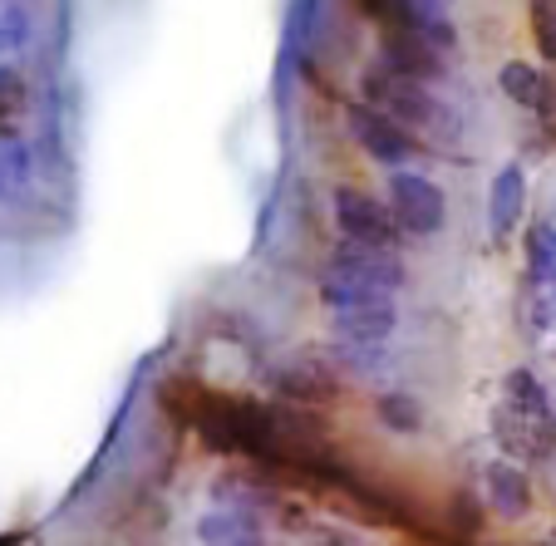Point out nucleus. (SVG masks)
<instances>
[{
    "instance_id": "obj_5",
    "label": "nucleus",
    "mask_w": 556,
    "mask_h": 546,
    "mask_svg": "<svg viewBox=\"0 0 556 546\" xmlns=\"http://www.w3.org/2000/svg\"><path fill=\"white\" fill-rule=\"evenodd\" d=\"M493 439L507 458L517 462H546L556 453V419L552 414L517 409L513 399L493 404Z\"/></svg>"
},
{
    "instance_id": "obj_17",
    "label": "nucleus",
    "mask_w": 556,
    "mask_h": 546,
    "mask_svg": "<svg viewBox=\"0 0 556 546\" xmlns=\"http://www.w3.org/2000/svg\"><path fill=\"white\" fill-rule=\"evenodd\" d=\"M330 359H336V369H350V374H375V369L389 365L384 350H379V345H359V340H336Z\"/></svg>"
},
{
    "instance_id": "obj_20",
    "label": "nucleus",
    "mask_w": 556,
    "mask_h": 546,
    "mask_svg": "<svg viewBox=\"0 0 556 546\" xmlns=\"http://www.w3.org/2000/svg\"><path fill=\"white\" fill-rule=\"evenodd\" d=\"M15 99H21V79H15L11 69H0V114H5Z\"/></svg>"
},
{
    "instance_id": "obj_4",
    "label": "nucleus",
    "mask_w": 556,
    "mask_h": 546,
    "mask_svg": "<svg viewBox=\"0 0 556 546\" xmlns=\"http://www.w3.org/2000/svg\"><path fill=\"white\" fill-rule=\"evenodd\" d=\"M345 128L369 158L384 163V168H409V158L419 153V138H414L400 118H389L384 109H375L369 99H359V104L345 109Z\"/></svg>"
},
{
    "instance_id": "obj_11",
    "label": "nucleus",
    "mask_w": 556,
    "mask_h": 546,
    "mask_svg": "<svg viewBox=\"0 0 556 546\" xmlns=\"http://www.w3.org/2000/svg\"><path fill=\"white\" fill-rule=\"evenodd\" d=\"M483 493H488V507H493L503 522H517V517L532 512V478H527V468L517 458L488 462Z\"/></svg>"
},
{
    "instance_id": "obj_6",
    "label": "nucleus",
    "mask_w": 556,
    "mask_h": 546,
    "mask_svg": "<svg viewBox=\"0 0 556 546\" xmlns=\"http://www.w3.org/2000/svg\"><path fill=\"white\" fill-rule=\"evenodd\" d=\"M336 227H340V237L369 242V246H400V237H404V227L389 212V198L379 202L365 188H350V182L336 188Z\"/></svg>"
},
{
    "instance_id": "obj_15",
    "label": "nucleus",
    "mask_w": 556,
    "mask_h": 546,
    "mask_svg": "<svg viewBox=\"0 0 556 546\" xmlns=\"http://www.w3.org/2000/svg\"><path fill=\"white\" fill-rule=\"evenodd\" d=\"M375 419L384 423L389 433H419L424 429V404L414 399V394H404V389H389V394L375 399Z\"/></svg>"
},
{
    "instance_id": "obj_18",
    "label": "nucleus",
    "mask_w": 556,
    "mask_h": 546,
    "mask_svg": "<svg viewBox=\"0 0 556 546\" xmlns=\"http://www.w3.org/2000/svg\"><path fill=\"white\" fill-rule=\"evenodd\" d=\"M532 35L546 60H556V0H532Z\"/></svg>"
},
{
    "instance_id": "obj_21",
    "label": "nucleus",
    "mask_w": 556,
    "mask_h": 546,
    "mask_svg": "<svg viewBox=\"0 0 556 546\" xmlns=\"http://www.w3.org/2000/svg\"><path fill=\"white\" fill-rule=\"evenodd\" d=\"M424 5H433V11H448L453 0H424Z\"/></svg>"
},
{
    "instance_id": "obj_12",
    "label": "nucleus",
    "mask_w": 556,
    "mask_h": 546,
    "mask_svg": "<svg viewBox=\"0 0 556 546\" xmlns=\"http://www.w3.org/2000/svg\"><path fill=\"white\" fill-rule=\"evenodd\" d=\"M198 542L202 546H266V526L252 507L227 503L198 522Z\"/></svg>"
},
{
    "instance_id": "obj_1",
    "label": "nucleus",
    "mask_w": 556,
    "mask_h": 546,
    "mask_svg": "<svg viewBox=\"0 0 556 546\" xmlns=\"http://www.w3.org/2000/svg\"><path fill=\"white\" fill-rule=\"evenodd\" d=\"M359 89H365L369 104L384 109L389 118H400L409 134L429 138L433 148H458L463 114L433 85H424V79H409V74H394V69H384V64H375V69H365Z\"/></svg>"
},
{
    "instance_id": "obj_13",
    "label": "nucleus",
    "mask_w": 556,
    "mask_h": 546,
    "mask_svg": "<svg viewBox=\"0 0 556 546\" xmlns=\"http://www.w3.org/2000/svg\"><path fill=\"white\" fill-rule=\"evenodd\" d=\"M497 89H503L517 109H532V114H552L556 109L552 79H546L536 64H527V60H507L503 69H497Z\"/></svg>"
},
{
    "instance_id": "obj_8",
    "label": "nucleus",
    "mask_w": 556,
    "mask_h": 546,
    "mask_svg": "<svg viewBox=\"0 0 556 546\" xmlns=\"http://www.w3.org/2000/svg\"><path fill=\"white\" fill-rule=\"evenodd\" d=\"M522 217H527V173L522 163H503L493 173V188H488V231H493V242L497 246L513 242Z\"/></svg>"
},
{
    "instance_id": "obj_2",
    "label": "nucleus",
    "mask_w": 556,
    "mask_h": 546,
    "mask_svg": "<svg viewBox=\"0 0 556 546\" xmlns=\"http://www.w3.org/2000/svg\"><path fill=\"white\" fill-rule=\"evenodd\" d=\"M409 271L394 256V246H369V242H340L326 262V276H320V301L326 310H340V305H365V301H384V295H400Z\"/></svg>"
},
{
    "instance_id": "obj_3",
    "label": "nucleus",
    "mask_w": 556,
    "mask_h": 546,
    "mask_svg": "<svg viewBox=\"0 0 556 546\" xmlns=\"http://www.w3.org/2000/svg\"><path fill=\"white\" fill-rule=\"evenodd\" d=\"M389 212L404 227V237H439L448 227L443 188L414 168H389Z\"/></svg>"
},
{
    "instance_id": "obj_14",
    "label": "nucleus",
    "mask_w": 556,
    "mask_h": 546,
    "mask_svg": "<svg viewBox=\"0 0 556 546\" xmlns=\"http://www.w3.org/2000/svg\"><path fill=\"white\" fill-rule=\"evenodd\" d=\"M522 252H527V281L552 285L556 281V221L552 217H542V221L527 227Z\"/></svg>"
},
{
    "instance_id": "obj_16",
    "label": "nucleus",
    "mask_w": 556,
    "mask_h": 546,
    "mask_svg": "<svg viewBox=\"0 0 556 546\" xmlns=\"http://www.w3.org/2000/svg\"><path fill=\"white\" fill-rule=\"evenodd\" d=\"M30 173H35L30 148L21 138H0V198H15L30 182Z\"/></svg>"
},
{
    "instance_id": "obj_10",
    "label": "nucleus",
    "mask_w": 556,
    "mask_h": 546,
    "mask_svg": "<svg viewBox=\"0 0 556 546\" xmlns=\"http://www.w3.org/2000/svg\"><path fill=\"white\" fill-rule=\"evenodd\" d=\"M330 326H336V340H359V345H384L400 326V305L394 295L384 301H365V305H340L330 310Z\"/></svg>"
},
{
    "instance_id": "obj_19",
    "label": "nucleus",
    "mask_w": 556,
    "mask_h": 546,
    "mask_svg": "<svg viewBox=\"0 0 556 546\" xmlns=\"http://www.w3.org/2000/svg\"><path fill=\"white\" fill-rule=\"evenodd\" d=\"M21 45H25V15L21 11H5V15H0V60H5L11 50H21Z\"/></svg>"
},
{
    "instance_id": "obj_9",
    "label": "nucleus",
    "mask_w": 556,
    "mask_h": 546,
    "mask_svg": "<svg viewBox=\"0 0 556 546\" xmlns=\"http://www.w3.org/2000/svg\"><path fill=\"white\" fill-rule=\"evenodd\" d=\"M448 50H439V45L419 40V35H404V30H384V40H379V64L394 74H409V79H424V85H433V79H443L448 74Z\"/></svg>"
},
{
    "instance_id": "obj_7",
    "label": "nucleus",
    "mask_w": 556,
    "mask_h": 546,
    "mask_svg": "<svg viewBox=\"0 0 556 546\" xmlns=\"http://www.w3.org/2000/svg\"><path fill=\"white\" fill-rule=\"evenodd\" d=\"M271 384L286 404H330L340 394V374L320 355H295L271 369Z\"/></svg>"
}]
</instances>
